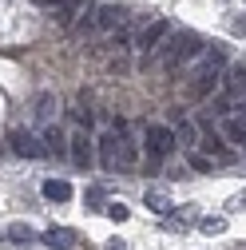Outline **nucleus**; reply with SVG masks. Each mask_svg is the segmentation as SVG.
Wrapping results in <instances>:
<instances>
[{"instance_id": "f3484780", "label": "nucleus", "mask_w": 246, "mask_h": 250, "mask_svg": "<svg viewBox=\"0 0 246 250\" xmlns=\"http://www.w3.org/2000/svg\"><path fill=\"white\" fill-rule=\"evenodd\" d=\"M8 238H12L16 246H28V242H36V230L28 227V223H16V227L8 230Z\"/></svg>"}, {"instance_id": "423d86ee", "label": "nucleus", "mask_w": 246, "mask_h": 250, "mask_svg": "<svg viewBox=\"0 0 246 250\" xmlns=\"http://www.w3.org/2000/svg\"><path fill=\"white\" fill-rule=\"evenodd\" d=\"M83 12H87V0H52V20L60 28H72L76 16H83Z\"/></svg>"}, {"instance_id": "0eeeda50", "label": "nucleus", "mask_w": 246, "mask_h": 250, "mask_svg": "<svg viewBox=\"0 0 246 250\" xmlns=\"http://www.w3.org/2000/svg\"><path fill=\"white\" fill-rule=\"evenodd\" d=\"M8 143H12V151H16V155H24V159H40V155H48V151H44V143H40L32 131H20V127L8 135Z\"/></svg>"}, {"instance_id": "7ed1b4c3", "label": "nucleus", "mask_w": 246, "mask_h": 250, "mask_svg": "<svg viewBox=\"0 0 246 250\" xmlns=\"http://www.w3.org/2000/svg\"><path fill=\"white\" fill-rule=\"evenodd\" d=\"M123 20H127V8L123 4H91L76 20V32L80 36H107V32H119Z\"/></svg>"}, {"instance_id": "412c9836", "label": "nucleus", "mask_w": 246, "mask_h": 250, "mask_svg": "<svg viewBox=\"0 0 246 250\" xmlns=\"http://www.w3.org/2000/svg\"><path fill=\"white\" fill-rule=\"evenodd\" d=\"M107 214L115 218V223H123V218H127V207L123 203H107Z\"/></svg>"}, {"instance_id": "39448f33", "label": "nucleus", "mask_w": 246, "mask_h": 250, "mask_svg": "<svg viewBox=\"0 0 246 250\" xmlns=\"http://www.w3.org/2000/svg\"><path fill=\"white\" fill-rule=\"evenodd\" d=\"M171 36V24L167 20H155V24H147L143 32H139V40H135V48L139 52H147V56H155L159 48H163V40Z\"/></svg>"}, {"instance_id": "b1692460", "label": "nucleus", "mask_w": 246, "mask_h": 250, "mask_svg": "<svg viewBox=\"0 0 246 250\" xmlns=\"http://www.w3.org/2000/svg\"><path fill=\"white\" fill-rule=\"evenodd\" d=\"M234 32H242V36H246V20H238V24H234Z\"/></svg>"}, {"instance_id": "ddd939ff", "label": "nucleus", "mask_w": 246, "mask_h": 250, "mask_svg": "<svg viewBox=\"0 0 246 250\" xmlns=\"http://www.w3.org/2000/svg\"><path fill=\"white\" fill-rule=\"evenodd\" d=\"M32 115H36V123H52V115H56V96H36V104H32Z\"/></svg>"}, {"instance_id": "dca6fc26", "label": "nucleus", "mask_w": 246, "mask_h": 250, "mask_svg": "<svg viewBox=\"0 0 246 250\" xmlns=\"http://www.w3.org/2000/svg\"><path fill=\"white\" fill-rule=\"evenodd\" d=\"M223 135H226L230 143L246 147V123H242V119H230V115H226V119H223Z\"/></svg>"}, {"instance_id": "aec40b11", "label": "nucleus", "mask_w": 246, "mask_h": 250, "mask_svg": "<svg viewBox=\"0 0 246 250\" xmlns=\"http://www.w3.org/2000/svg\"><path fill=\"white\" fill-rule=\"evenodd\" d=\"M83 199H87V207H100V203H103V187H87Z\"/></svg>"}, {"instance_id": "393cba45", "label": "nucleus", "mask_w": 246, "mask_h": 250, "mask_svg": "<svg viewBox=\"0 0 246 250\" xmlns=\"http://www.w3.org/2000/svg\"><path fill=\"white\" fill-rule=\"evenodd\" d=\"M242 123H246V104H242Z\"/></svg>"}, {"instance_id": "9d476101", "label": "nucleus", "mask_w": 246, "mask_h": 250, "mask_svg": "<svg viewBox=\"0 0 246 250\" xmlns=\"http://www.w3.org/2000/svg\"><path fill=\"white\" fill-rule=\"evenodd\" d=\"M44 199H52V203H68L72 199V183L68 179H44Z\"/></svg>"}, {"instance_id": "f03ea898", "label": "nucleus", "mask_w": 246, "mask_h": 250, "mask_svg": "<svg viewBox=\"0 0 246 250\" xmlns=\"http://www.w3.org/2000/svg\"><path fill=\"white\" fill-rule=\"evenodd\" d=\"M100 163H103V171H119V167L127 171V167H135V147L127 139V123H123V119H115V131L100 139Z\"/></svg>"}, {"instance_id": "6ab92c4d", "label": "nucleus", "mask_w": 246, "mask_h": 250, "mask_svg": "<svg viewBox=\"0 0 246 250\" xmlns=\"http://www.w3.org/2000/svg\"><path fill=\"white\" fill-rule=\"evenodd\" d=\"M191 167H195V171H214V163L206 159L203 151H191Z\"/></svg>"}, {"instance_id": "9b49d317", "label": "nucleus", "mask_w": 246, "mask_h": 250, "mask_svg": "<svg viewBox=\"0 0 246 250\" xmlns=\"http://www.w3.org/2000/svg\"><path fill=\"white\" fill-rule=\"evenodd\" d=\"M44 242H48L52 250H68V246H76V230H68V227H48V230H44Z\"/></svg>"}, {"instance_id": "f257e3e1", "label": "nucleus", "mask_w": 246, "mask_h": 250, "mask_svg": "<svg viewBox=\"0 0 246 250\" xmlns=\"http://www.w3.org/2000/svg\"><path fill=\"white\" fill-rule=\"evenodd\" d=\"M199 56H203V40L195 32H171L151 60H155L163 72H179L183 64H191V60H199Z\"/></svg>"}, {"instance_id": "6e6552de", "label": "nucleus", "mask_w": 246, "mask_h": 250, "mask_svg": "<svg viewBox=\"0 0 246 250\" xmlns=\"http://www.w3.org/2000/svg\"><path fill=\"white\" fill-rule=\"evenodd\" d=\"M223 91H226V100H246V64H230L226 68Z\"/></svg>"}, {"instance_id": "5701e85b", "label": "nucleus", "mask_w": 246, "mask_h": 250, "mask_svg": "<svg viewBox=\"0 0 246 250\" xmlns=\"http://www.w3.org/2000/svg\"><path fill=\"white\" fill-rule=\"evenodd\" d=\"M107 250H127V242H107Z\"/></svg>"}, {"instance_id": "4468645a", "label": "nucleus", "mask_w": 246, "mask_h": 250, "mask_svg": "<svg viewBox=\"0 0 246 250\" xmlns=\"http://www.w3.org/2000/svg\"><path fill=\"white\" fill-rule=\"evenodd\" d=\"M214 83H219V72H203V76H195V83H191V100L210 96V91H214Z\"/></svg>"}, {"instance_id": "1a4fd4ad", "label": "nucleus", "mask_w": 246, "mask_h": 250, "mask_svg": "<svg viewBox=\"0 0 246 250\" xmlns=\"http://www.w3.org/2000/svg\"><path fill=\"white\" fill-rule=\"evenodd\" d=\"M68 155H72L76 167H91V139H87L83 131L72 135V139H68Z\"/></svg>"}, {"instance_id": "a211bd4d", "label": "nucleus", "mask_w": 246, "mask_h": 250, "mask_svg": "<svg viewBox=\"0 0 246 250\" xmlns=\"http://www.w3.org/2000/svg\"><path fill=\"white\" fill-rule=\"evenodd\" d=\"M199 227H203L206 234H223V230H226V218H223V214H203Z\"/></svg>"}, {"instance_id": "f8f14e48", "label": "nucleus", "mask_w": 246, "mask_h": 250, "mask_svg": "<svg viewBox=\"0 0 246 250\" xmlns=\"http://www.w3.org/2000/svg\"><path fill=\"white\" fill-rule=\"evenodd\" d=\"M147 207L151 210H155V214H171V191H167V187H147Z\"/></svg>"}, {"instance_id": "2eb2a0df", "label": "nucleus", "mask_w": 246, "mask_h": 250, "mask_svg": "<svg viewBox=\"0 0 246 250\" xmlns=\"http://www.w3.org/2000/svg\"><path fill=\"white\" fill-rule=\"evenodd\" d=\"M40 143H44V151H48V155H64V151H68V139L60 135L56 127H44V135H40Z\"/></svg>"}, {"instance_id": "4be33fe9", "label": "nucleus", "mask_w": 246, "mask_h": 250, "mask_svg": "<svg viewBox=\"0 0 246 250\" xmlns=\"http://www.w3.org/2000/svg\"><path fill=\"white\" fill-rule=\"evenodd\" d=\"M230 207H234V210H246V191H242V195H234V199H230Z\"/></svg>"}, {"instance_id": "20e7f679", "label": "nucleus", "mask_w": 246, "mask_h": 250, "mask_svg": "<svg viewBox=\"0 0 246 250\" xmlns=\"http://www.w3.org/2000/svg\"><path fill=\"white\" fill-rule=\"evenodd\" d=\"M143 143H147V155H151V159H167V155L175 151V143H179V135H175L171 127H163V123H151Z\"/></svg>"}]
</instances>
